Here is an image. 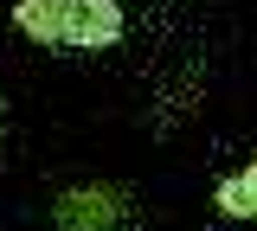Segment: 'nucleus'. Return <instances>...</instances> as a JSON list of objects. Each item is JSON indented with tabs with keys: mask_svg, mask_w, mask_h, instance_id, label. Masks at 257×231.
Listing matches in <instances>:
<instances>
[{
	"mask_svg": "<svg viewBox=\"0 0 257 231\" xmlns=\"http://www.w3.org/2000/svg\"><path fill=\"white\" fill-rule=\"evenodd\" d=\"M116 39H122V7H116V0H71V13H64V45L103 52V45H116Z\"/></svg>",
	"mask_w": 257,
	"mask_h": 231,
	"instance_id": "f257e3e1",
	"label": "nucleus"
},
{
	"mask_svg": "<svg viewBox=\"0 0 257 231\" xmlns=\"http://www.w3.org/2000/svg\"><path fill=\"white\" fill-rule=\"evenodd\" d=\"M64 13H71V0H13V26L32 45H64Z\"/></svg>",
	"mask_w": 257,
	"mask_h": 231,
	"instance_id": "f03ea898",
	"label": "nucleus"
},
{
	"mask_svg": "<svg viewBox=\"0 0 257 231\" xmlns=\"http://www.w3.org/2000/svg\"><path fill=\"white\" fill-rule=\"evenodd\" d=\"M219 212H231V218H251L257 212V167H238L219 186Z\"/></svg>",
	"mask_w": 257,
	"mask_h": 231,
	"instance_id": "7ed1b4c3",
	"label": "nucleus"
}]
</instances>
